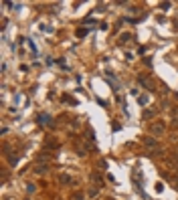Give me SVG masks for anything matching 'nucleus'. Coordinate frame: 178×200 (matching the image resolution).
Returning a JSON list of instances; mask_svg holds the SVG:
<instances>
[{
    "instance_id": "obj_1",
    "label": "nucleus",
    "mask_w": 178,
    "mask_h": 200,
    "mask_svg": "<svg viewBox=\"0 0 178 200\" xmlns=\"http://www.w3.org/2000/svg\"><path fill=\"white\" fill-rule=\"evenodd\" d=\"M39 123H41V125H47V127H53V125H55V123H53V117L47 115V113H41V115H39Z\"/></svg>"
},
{
    "instance_id": "obj_2",
    "label": "nucleus",
    "mask_w": 178,
    "mask_h": 200,
    "mask_svg": "<svg viewBox=\"0 0 178 200\" xmlns=\"http://www.w3.org/2000/svg\"><path fill=\"white\" fill-rule=\"evenodd\" d=\"M150 131L154 133V136H162V133H164V123H158V121L152 123L150 125Z\"/></svg>"
},
{
    "instance_id": "obj_3",
    "label": "nucleus",
    "mask_w": 178,
    "mask_h": 200,
    "mask_svg": "<svg viewBox=\"0 0 178 200\" xmlns=\"http://www.w3.org/2000/svg\"><path fill=\"white\" fill-rule=\"evenodd\" d=\"M138 83H140V85H144L146 89H152V81H150L148 77H144V75H138Z\"/></svg>"
},
{
    "instance_id": "obj_4",
    "label": "nucleus",
    "mask_w": 178,
    "mask_h": 200,
    "mask_svg": "<svg viewBox=\"0 0 178 200\" xmlns=\"http://www.w3.org/2000/svg\"><path fill=\"white\" fill-rule=\"evenodd\" d=\"M144 144H146L150 150H158V142H156L154 138H144Z\"/></svg>"
},
{
    "instance_id": "obj_5",
    "label": "nucleus",
    "mask_w": 178,
    "mask_h": 200,
    "mask_svg": "<svg viewBox=\"0 0 178 200\" xmlns=\"http://www.w3.org/2000/svg\"><path fill=\"white\" fill-rule=\"evenodd\" d=\"M59 182H61V184H73V178H71L69 174H61V176H59Z\"/></svg>"
},
{
    "instance_id": "obj_6",
    "label": "nucleus",
    "mask_w": 178,
    "mask_h": 200,
    "mask_svg": "<svg viewBox=\"0 0 178 200\" xmlns=\"http://www.w3.org/2000/svg\"><path fill=\"white\" fill-rule=\"evenodd\" d=\"M91 180L97 182V188H101V174H99V172H93V174H91Z\"/></svg>"
},
{
    "instance_id": "obj_7",
    "label": "nucleus",
    "mask_w": 178,
    "mask_h": 200,
    "mask_svg": "<svg viewBox=\"0 0 178 200\" xmlns=\"http://www.w3.org/2000/svg\"><path fill=\"white\" fill-rule=\"evenodd\" d=\"M154 115H156V111H154V109H146V111H144V119H152Z\"/></svg>"
},
{
    "instance_id": "obj_8",
    "label": "nucleus",
    "mask_w": 178,
    "mask_h": 200,
    "mask_svg": "<svg viewBox=\"0 0 178 200\" xmlns=\"http://www.w3.org/2000/svg\"><path fill=\"white\" fill-rule=\"evenodd\" d=\"M25 188H27V192H29V194H33V192L37 190V188H35V184H31V182H27V184H25Z\"/></svg>"
},
{
    "instance_id": "obj_9",
    "label": "nucleus",
    "mask_w": 178,
    "mask_h": 200,
    "mask_svg": "<svg viewBox=\"0 0 178 200\" xmlns=\"http://www.w3.org/2000/svg\"><path fill=\"white\" fill-rule=\"evenodd\" d=\"M8 162H10V166H16V162H18V156H16V154H12L10 158H8Z\"/></svg>"
},
{
    "instance_id": "obj_10",
    "label": "nucleus",
    "mask_w": 178,
    "mask_h": 200,
    "mask_svg": "<svg viewBox=\"0 0 178 200\" xmlns=\"http://www.w3.org/2000/svg\"><path fill=\"white\" fill-rule=\"evenodd\" d=\"M35 172H37V174H44V172H47V166H43V164H39Z\"/></svg>"
},
{
    "instance_id": "obj_11",
    "label": "nucleus",
    "mask_w": 178,
    "mask_h": 200,
    "mask_svg": "<svg viewBox=\"0 0 178 200\" xmlns=\"http://www.w3.org/2000/svg\"><path fill=\"white\" fill-rule=\"evenodd\" d=\"M138 101H140V105H146V103L150 101V97H148V95H140V99H138Z\"/></svg>"
},
{
    "instance_id": "obj_12",
    "label": "nucleus",
    "mask_w": 178,
    "mask_h": 200,
    "mask_svg": "<svg viewBox=\"0 0 178 200\" xmlns=\"http://www.w3.org/2000/svg\"><path fill=\"white\" fill-rule=\"evenodd\" d=\"M132 40V34H122V38H120V42H130Z\"/></svg>"
},
{
    "instance_id": "obj_13",
    "label": "nucleus",
    "mask_w": 178,
    "mask_h": 200,
    "mask_svg": "<svg viewBox=\"0 0 178 200\" xmlns=\"http://www.w3.org/2000/svg\"><path fill=\"white\" fill-rule=\"evenodd\" d=\"M87 32H89V30H87V28H79V30H77V36H85V34H87Z\"/></svg>"
},
{
    "instance_id": "obj_14",
    "label": "nucleus",
    "mask_w": 178,
    "mask_h": 200,
    "mask_svg": "<svg viewBox=\"0 0 178 200\" xmlns=\"http://www.w3.org/2000/svg\"><path fill=\"white\" fill-rule=\"evenodd\" d=\"M168 8H170V2H162L160 4V10H168Z\"/></svg>"
},
{
    "instance_id": "obj_15",
    "label": "nucleus",
    "mask_w": 178,
    "mask_h": 200,
    "mask_svg": "<svg viewBox=\"0 0 178 200\" xmlns=\"http://www.w3.org/2000/svg\"><path fill=\"white\" fill-rule=\"evenodd\" d=\"M63 99H65V101H69V103H75V99H73V97H69V95H63Z\"/></svg>"
},
{
    "instance_id": "obj_16",
    "label": "nucleus",
    "mask_w": 178,
    "mask_h": 200,
    "mask_svg": "<svg viewBox=\"0 0 178 200\" xmlns=\"http://www.w3.org/2000/svg\"><path fill=\"white\" fill-rule=\"evenodd\" d=\"M162 188H164V184H162V182H158V184H156V190H158V192H162Z\"/></svg>"
},
{
    "instance_id": "obj_17",
    "label": "nucleus",
    "mask_w": 178,
    "mask_h": 200,
    "mask_svg": "<svg viewBox=\"0 0 178 200\" xmlns=\"http://www.w3.org/2000/svg\"><path fill=\"white\" fill-rule=\"evenodd\" d=\"M73 200H83V194H75V196H73Z\"/></svg>"
},
{
    "instance_id": "obj_18",
    "label": "nucleus",
    "mask_w": 178,
    "mask_h": 200,
    "mask_svg": "<svg viewBox=\"0 0 178 200\" xmlns=\"http://www.w3.org/2000/svg\"><path fill=\"white\" fill-rule=\"evenodd\" d=\"M174 28H176V30H178V22H176V26H174Z\"/></svg>"
},
{
    "instance_id": "obj_19",
    "label": "nucleus",
    "mask_w": 178,
    "mask_h": 200,
    "mask_svg": "<svg viewBox=\"0 0 178 200\" xmlns=\"http://www.w3.org/2000/svg\"><path fill=\"white\" fill-rule=\"evenodd\" d=\"M25 200H31V198H25Z\"/></svg>"
}]
</instances>
